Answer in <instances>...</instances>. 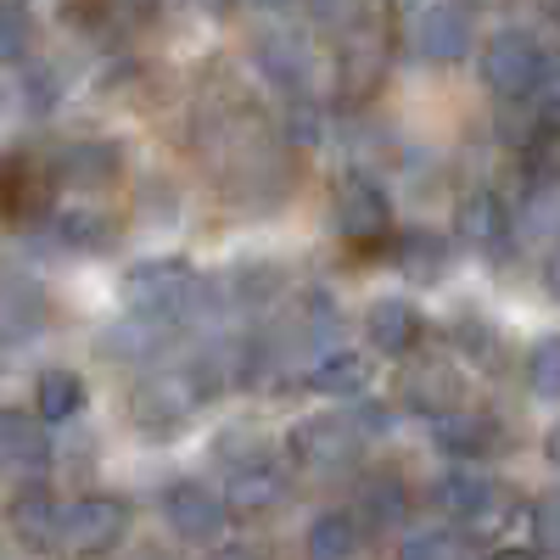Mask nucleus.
I'll return each instance as SVG.
<instances>
[{
  "label": "nucleus",
  "instance_id": "nucleus-17",
  "mask_svg": "<svg viewBox=\"0 0 560 560\" xmlns=\"http://www.w3.org/2000/svg\"><path fill=\"white\" fill-rule=\"evenodd\" d=\"M51 174H57V191H107V185L124 174V147L107 135H79L62 140L51 152Z\"/></svg>",
  "mask_w": 560,
  "mask_h": 560
},
{
  "label": "nucleus",
  "instance_id": "nucleus-31",
  "mask_svg": "<svg viewBox=\"0 0 560 560\" xmlns=\"http://www.w3.org/2000/svg\"><path fill=\"white\" fill-rule=\"evenodd\" d=\"M364 549V527L353 510H325L303 533V560H353Z\"/></svg>",
  "mask_w": 560,
  "mask_h": 560
},
{
  "label": "nucleus",
  "instance_id": "nucleus-34",
  "mask_svg": "<svg viewBox=\"0 0 560 560\" xmlns=\"http://www.w3.org/2000/svg\"><path fill=\"white\" fill-rule=\"evenodd\" d=\"M522 376H527V393H533L538 404H560V337L533 342Z\"/></svg>",
  "mask_w": 560,
  "mask_h": 560
},
{
  "label": "nucleus",
  "instance_id": "nucleus-13",
  "mask_svg": "<svg viewBox=\"0 0 560 560\" xmlns=\"http://www.w3.org/2000/svg\"><path fill=\"white\" fill-rule=\"evenodd\" d=\"M51 465H57V443L45 438V420L23 409H0V477L34 488L51 477Z\"/></svg>",
  "mask_w": 560,
  "mask_h": 560
},
{
  "label": "nucleus",
  "instance_id": "nucleus-42",
  "mask_svg": "<svg viewBox=\"0 0 560 560\" xmlns=\"http://www.w3.org/2000/svg\"><path fill=\"white\" fill-rule=\"evenodd\" d=\"M544 459H549L555 471H560V420H555V427L544 432Z\"/></svg>",
  "mask_w": 560,
  "mask_h": 560
},
{
  "label": "nucleus",
  "instance_id": "nucleus-10",
  "mask_svg": "<svg viewBox=\"0 0 560 560\" xmlns=\"http://www.w3.org/2000/svg\"><path fill=\"white\" fill-rule=\"evenodd\" d=\"M337 90L348 102H370L387 79V34L376 28V18L359 12L342 34H337V57H331Z\"/></svg>",
  "mask_w": 560,
  "mask_h": 560
},
{
  "label": "nucleus",
  "instance_id": "nucleus-30",
  "mask_svg": "<svg viewBox=\"0 0 560 560\" xmlns=\"http://www.w3.org/2000/svg\"><path fill=\"white\" fill-rule=\"evenodd\" d=\"M516 242L544 247V258L560 247V179L527 185V197H522V208H516Z\"/></svg>",
  "mask_w": 560,
  "mask_h": 560
},
{
  "label": "nucleus",
  "instance_id": "nucleus-18",
  "mask_svg": "<svg viewBox=\"0 0 560 560\" xmlns=\"http://www.w3.org/2000/svg\"><path fill=\"white\" fill-rule=\"evenodd\" d=\"M51 319V292L23 264H0V342H34Z\"/></svg>",
  "mask_w": 560,
  "mask_h": 560
},
{
  "label": "nucleus",
  "instance_id": "nucleus-41",
  "mask_svg": "<svg viewBox=\"0 0 560 560\" xmlns=\"http://www.w3.org/2000/svg\"><path fill=\"white\" fill-rule=\"evenodd\" d=\"M544 292H549V298L560 303V247H555V253L544 258Z\"/></svg>",
  "mask_w": 560,
  "mask_h": 560
},
{
  "label": "nucleus",
  "instance_id": "nucleus-24",
  "mask_svg": "<svg viewBox=\"0 0 560 560\" xmlns=\"http://www.w3.org/2000/svg\"><path fill=\"white\" fill-rule=\"evenodd\" d=\"M409 510H415V488H409L398 471H370V477H359L353 516H359L364 533H398V527H409Z\"/></svg>",
  "mask_w": 560,
  "mask_h": 560
},
{
  "label": "nucleus",
  "instance_id": "nucleus-3",
  "mask_svg": "<svg viewBox=\"0 0 560 560\" xmlns=\"http://www.w3.org/2000/svg\"><path fill=\"white\" fill-rule=\"evenodd\" d=\"M331 224H337V236L353 247V253H382L393 247L398 236V224H393V197H387V185L376 174H364V168H348L337 179V191H331Z\"/></svg>",
  "mask_w": 560,
  "mask_h": 560
},
{
  "label": "nucleus",
  "instance_id": "nucleus-37",
  "mask_svg": "<svg viewBox=\"0 0 560 560\" xmlns=\"http://www.w3.org/2000/svg\"><path fill=\"white\" fill-rule=\"evenodd\" d=\"M527 533H533V549H538L544 560H560V488H549V493L533 499Z\"/></svg>",
  "mask_w": 560,
  "mask_h": 560
},
{
  "label": "nucleus",
  "instance_id": "nucleus-33",
  "mask_svg": "<svg viewBox=\"0 0 560 560\" xmlns=\"http://www.w3.org/2000/svg\"><path fill=\"white\" fill-rule=\"evenodd\" d=\"M213 459L224 465V477L230 471H242V465H258V459H275V448L264 443V427H224L219 438H213Z\"/></svg>",
  "mask_w": 560,
  "mask_h": 560
},
{
  "label": "nucleus",
  "instance_id": "nucleus-9",
  "mask_svg": "<svg viewBox=\"0 0 560 560\" xmlns=\"http://www.w3.org/2000/svg\"><path fill=\"white\" fill-rule=\"evenodd\" d=\"M253 62L269 84L287 90V102H319V79H325V57L314 34H258Z\"/></svg>",
  "mask_w": 560,
  "mask_h": 560
},
{
  "label": "nucleus",
  "instance_id": "nucleus-38",
  "mask_svg": "<svg viewBox=\"0 0 560 560\" xmlns=\"http://www.w3.org/2000/svg\"><path fill=\"white\" fill-rule=\"evenodd\" d=\"M325 107L319 102H287V113H280V140H292V147H319L325 140Z\"/></svg>",
  "mask_w": 560,
  "mask_h": 560
},
{
  "label": "nucleus",
  "instance_id": "nucleus-40",
  "mask_svg": "<svg viewBox=\"0 0 560 560\" xmlns=\"http://www.w3.org/2000/svg\"><path fill=\"white\" fill-rule=\"evenodd\" d=\"M348 427L370 443V438H382V432H393V409L382 404V398H359V404H348Z\"/></svg>",
  "mask_w": 560,
  "mask_h": 560
},
{
  "label": "nucleus",
  "instance_id": "nucleus-47",
  "mask_svg": "<svg viewBox=\"0 0 560 560\" xmlns=\"http://www.w3.org/2000/svg\"><path fill=\"white\" fill-rule=\"evenodd\" d=\"M140 560H163V555H140Z\"/></svg>",
  "mask_w": 560,
  "mask_h": 560
},
{
  "label": "nucleus",
  "instance_id": "nucleus-1",
  "mask_svg": "<svg viewBox=\"0 0 560 560\" xmlns=\"http://www.w3.org/2000/svg\"><path fill=\"white\" fill-rule=\"evenodd\" d=\"M118 303L135 319L179 331L197 314H208V275H197L191 258H140L118 275Z\"/></svg>",
  "mask_w": 560,
  "mask_h": 560
},
{
  "label": "nucleus",
  "instance_id": "nucleus-44",
  "mask_svg": "<svg viewBox=\"0 0 560 560\" xmlns=\"http://www.w3.org/2000/svg\"><path fill=\"white\" fill-rule=\"evenodd\" d=\"M213 560H258V555H253V549H219Z\"/></svg>",
  "mask_w": 560,
  "mask_h": 560
},
{
  "label": "nucleus",
  "instance_id": "nucleus-15",
  "mask_svg": "<svg viewBox=\"0 0 560 560\" xmlns=\"http://www.w3.org/2000/svg\"><path fill=\"white\" fill-rule=\"evenodd\" d=\"M398 404L415 409V415H427V420H443V415L465 409V376H459V364L443 359V353L409 359L404 376H398Z\"/></svg>",
  "mask_w": 560,
  "mask_h": 560
},
{
  "label": "nucleus",
  "instance_id": "nucleus-5",
  "mask_svg": "<svg viewBox=\"0 0 560 560\" xmlns=\"http://www.w3.org/2000/svg\"><path fill=\"white\" fill-rule=\"evenodd\" d=\"M393 23L404 28V45L432 62V68H454L471 57L477 45V12L471 7H443V0H432V7H398Z\"/></svg>",
  "mask_w": 560,
  "mask_h": 560
},
{
  "label": "nucleus",
  "instance_id": "nucleus-32",
  "mask_svg": "<svg viewBox=\"0 0 560 560\" xmlns=\"http://www.w3.org/2000/svg\"><path fill=\"white\" fill-rule=\"evenodd\" d=\"M398 560H477V538L459 527H415L404 533Z\"/></svg>",
  "mask_w": 560,
  "mask_h": 560
},
{
  "label": "nucleus",
  "instance_id": "nucleus-46",
  "mask_svg": "<svg viewBox=\"0 0 560 560\" xmlns=\"http://www.w3.org/2000/svg\"><path fill=\"white\" fill-rule=\"evenodd\" d=\"M549 18H555V23H560V7H549Z\"/></svg>",
  "mask_w": 560,
  "mask_h": 560
},
{
  "label": "nucleus",
  "instance_id": "nucleus-39",
  "mask_svg": "<svg viewBox=\"0 0 560 560\" xmlns=\"http://www.w3.org/2000/svg\"><path fill=\"white\" fill-rule=\"evenodd\" d=\"M533 107H538V124H544V129H560V51L544 57V79H538Z\"/></svg>",
  "mask_w": 560,
  "mask_h": 560
},
{
  "label": "nucleus",
  "instance_id": "nucleus-19",
  "mask_svg": "<svg viewBox=\"0 0 560 560\" xmlns=\"http://www.w3.org/2000/svg\"><path fill=\"white\" fill-rule=\"evenodd\" d=\"M364 337H370V353L376 359H420V342H427V319L409 298H376L364 308Z\"/></svg>",
  "mask_w": 560,
  "mask_h": 560
},
{
  "label": "nucleus",
  "instance_id": "nucleus-29",
  "mask_svg": "<svg viewBox=\"0 0 560 560\" xmlns=\"http://www.w3.org/2000/svg\"><path fill=\"white\" fill-rule=\"evenodd\" d=\"M174 337H179V331H168V325H152V319L124 314L118 325H107V331H102V359H113V364H152Z\"/></svg>",
  "mask_w": 560,
  "mask_h": 560
},
{
  "label": "nucleus",
  "instance_id": "nucleus-36",
  "mask_svg": "<svg viewBox=\"0 0 560 560\" xmlns=\"http://www.w3.org/2000/svg\"><path fill=\"white\" fill-rule=\"evenodd\" d=\"M34 51V12L28 7H0V68H18Z\"/></svg>",
  "mask_w": 560,
  "mask_h": 560
},
{
  "label": "nucleus",
  "instance_id": "nucleus-7",
  "mask_svg": "<svg viewBox=\"0 0 560 560\" xmlns=\"http://www.w3.org/2000/svg\"><path fill=\"white\" fill-rule=\"evenodd\" d=\"M544 45L538 34L527 28H499L482 39V57H477V73L482 84L493 90L499 102H533L538 96V79H544Z\"/></svg>",
  "mask_w": 560,
  "mask_h": 560
},
{
  "label": "nucleus",
  "instance_id": "nucleus-12",
  "mask_svg": "<svg viewBox=\"0 0 560 560\" xmlns=\"http://www.w3.org/2000/svg\"><path fill=\"white\" fill-rule=\"evenodd\" d=\"M163 522L185 544H219L224 527H230V504H224L219 488H208L197 477H174L163 488Z\"/></svg>",
  "mask_w": 560,
  "mask_h": 560
},
{
  "label": "nucleus",
  "instance_id": "nucleus-22",
  "mask_svg": "<svg viewBox=\"0 0 560 560\" xmlns=\"http://www.w3.org/2000/svg\"><path fill=\"white\" fill-rule=\"evenodd\" d=\"M62 499L45 488V482H34V488H18L12 493V504H7V527H12V538L23 544V549H34V555H57V533H62Z\"/></svg>",
  "mask_w": 560,
  "mask_h": 560
},
{
  "label": "nucleus",
  "instance_id": "nucleus-43",
  "mask_svg": "<svg viewBox=\"0 0 560 560\" xmlns=\"http://www.w3.org/2000/svg\"><path fill=\"white\" fill-rule=\"evenodd\" d=\"M482 560H544L538 549H493V555H482Z\"/></svg>",
  "mask_w": 560,
  "mask_h": 560
},
{
  "label": "nucleus",
  "instance_id": "nucleus-11",
  "mask_svg": "<svg viewBox=\"0 0 560 560\" xmlns=\"http://www.w3.org/2000/svg\"><path fill=\"white\" fill-rule=\"evenodd\" d=\"M57 174L34 152H7L0 158V224H45L57 208Z\"/></svg>",
  "mask_w": 560,
  "mask_h": 560
},
{
  "label": "nucleus",
  "instance_id": "nucleus-8",
  "mask_svg": "<svg viewBox=\"0 0 560 560\" xmlns=\"http://www.w3.org/2000/svg\"><path fill=\"white\" fill-rule=\"evenodd\" d=\"M280 298H287V269L275 258H236L224 264L219 275H208V308L213 314H269Z\"/></svg>",
  "mask_w": 560,
  "mask_h": 560
},
{
  "label": "nucleus",
  "instance_id": "nucleus-25",
  "mask_svg": "<svg viewBox=\"0 0 560 560\" xmlns=\"http://www.w3.org/2000/svg\"><path fill=\"white\" fill-rule=\"evenodd\" d=\"M387 264L404 280H415V287H438V280H448V269H454V247L438 236L432 224H409V230H398V236H393Z\"/></svg>",
  "mask_w": 560,
  "mask_h": 560
},
{
  "label": "nucleus",
  "instance_id": "nucleus-23",
  "mask_svg": "<svg viewBox=\"0 0 560 560\" xmlns=\"http://www.w3.org/2000/svg\"><path fill=\"white\" fill-rule=\"evenodd\" d=\"M39 242L68 253V258H96V253H107L118 242V224L102 208H57L51 219H45Z\"/></svg>",
  "mask_w": 560,
  "mask_h": 560
},
{
  "label": "nucleus",
  "instance_id": "nucleus-2",
  "mask_svg": "<svg viewBox=\"0 0 560 560\" xmlns=\"http://www.w3.org/2000/svg\"><path fill=\"white\" fill-rule=\"evenodd\" d=\"M202 387H197V376L185 364H168V370H147V376L135 382V393H129V420H135V432L140 438H152V443H163V438H179L191 420L202 415Z\"/></svg>",
  "mask_w": 560,
  "mask_h": 560
},
{
  "label": "nucleus",
  "instance_id": "nucleus-20",
  "mask_svg": "<svg viewBox=\"0 0 560 560\" xmlns=\"http://www.w3.org/2000/svg\"><path fill=\"white\" fill-rule=\"evenodd\" d=\"M292 493V477L280 459H258V465H242V471L224 477V504H230V522H264L275 516Z\"/></svg>",
  "mask_w": 560,
  "mask_h": 560
},
{
  "label": "nucleus",
  "instance_id": "nucleus-14",
  "mask_svg": "<svg viewBox=\"0 0 560 560\" xmlns=\"http://www.w3.org/2000/svg\"><path fill=\"white\" fill-rule=\"evenodd\" d=\"M432 443L454 465H482V459H493L504 448H516V443H510V427H504L493 409H482V404H465V409L432 420Z\"/></svg>",
  "mask_w": 560,
  "mask_h": 560
},
{
  "label": "nucleus",
  "instance_id": "nucleus-21",
  "mask_svg": "<svg viewBox=\"0 0 560 560\" xmlns=\"http://www.w3.org/2000/svg\"><path fill=\"white\" fill-rule=\"evenodd\" d=\"M499 488L504 482H493L488 471H477V465H448V471L432 482V510L438 516H448V527H459V533H471L482 516H488V504L499 499Z\"/></svg>",
  "mask_w": 560,
  "mask_h": 560
},
{
  "label": "nucleus",
  "instance_id": "nucleus-16",
  "mask_svg": "<svg viewBox=\"0 0 560 560\" xmlns=\"http://www.w3.org/2000/svg\"><path fill=\"white\" fill-rule=\"evenodd\" d=\"M454 236L482 258H504L510 242H516V208H510L493 185H477V191H465L459 208H454Z\"/></svg>",
  "mask_w": 560,
  "mask_h": 560
},
{
  "label": "nucleus",
  "instance_id": "nucleus-6",
  "mask_svg": "<svg viewBox=\"0 0 560 560\" xmlns=\"http://www.w3.org/2000/svg\"><path fill=\"white\" fill-rule=\"evenodd\" d=\"M135 510L118 493H84L62 510V533H57V555L62 560H107L124 538H129Z\"/></svg>",
  "mask_w": 560,
  "mask_h": 560
},
{
  "label": "nucleus",
  "instance_id": "nucleus-28",
  "mask_svg": "<svg viewBox=\"0 0 560 560\" xmlns=\"http://www.w3.org/2000/svg\"><path fill=\"white\" fill-rule=\"evenodd\" d=\"M448 342L465 364H477V370H504V331L477 308V303H465L454 319H448Z\"/></svg>",
  "mask_w": 560,
  "mask_h": 560
},
{
  "label": "nucleus",
  "instance_id": "nucleus-45",
  "mask_svg": "<svg viewBox=\"0 0 560 560\" xmlns=\"http://www.w3.org/2000/svg\"><path fill=\"white\" fill-rule=\"evenodd\" d=\"M0 113H7V90H0Z\"/></svg>",
  "mask_w": 560,
  "mask_h": 560
},
{
  "label": "nucleus",
  "instance_id": "nucleus-26",
  "mask_svg": "<svg viewBox=\"0 0 560 560\" xmlns=\"http://www.w3.org/2000/svg\"><path fill=\"white\" fill-rule=\"evenodd\" d=\"M370 376H376V364H370V353H353V348H331V353H319L308 370H303V387L319 393V398H348L359 404L370 393Z\"/></svg>",
  "mask_w": 560,
  "mask_h": 560
},
{
  "label": "nucleus",
  "instance_id": "nucleus-27",
  "mask_svg": "<svg viewBox=\"0 0 560 560\" xmlns=\"http://www.w3.org/2000/svg\"><path fill=\"white\" fill-rule=\"evenodd\" d=\"M84 398H90V387H84L79 370H68V364H45L34 376V415L45 420V427H68V420H79Z\"/></svg>",
  "mask_w": 560,
  "mask_h": 560
},
{
  "label": "nucleus",
  "instance_id": "nucleus-4",
  "mask_svg": "<svg viewBox=\"0 0 560 560\" xmlns=\"http://www.w3.org/2000/svg\"><path fill=\"white\" fill-rule=\"evenodd\" d=\"M287 454L308 482H348L364 459V438L348 427V415H308L287 432Z\"/></svg>",
  "mask_w": 560,
  "mask_h": 560
},
{
  "label": "nucleus",
  "instance_id": "nucleus-35",
  "mask_svg": "<svg viewBox=\"0 0 560 560\" xmlns=\"http://www.w3.org/2000/svg\"><path fill=\"white\" fill-rule=\"evenodd\" d=\"M62 96H68V73H62V62H28V73H23V102H28V113H51V107H62Z\"/></svg>",
  "mask_w": 560,
  "mask_h": 560
}]
</instances>
